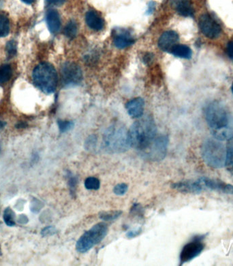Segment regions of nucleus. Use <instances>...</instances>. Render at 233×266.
Returning a JSON list of instances; mask_svg holds the SVG:
<instances>
[{
	"instance_id": "obj_1",
	"label": "nucleus",
	"mask_w": 233,
	"mask_h": 266,
	"mask_svg": "<svg viewBox=\"0 0 233 266\" xmlns=\"http://www.w3.org/2000/svg\"><path fill=\"white\" fill-rule=\"evenodd\" d=\"M204 115L211 133L216 140H232L233 116L225 105L219 101L211 102L206 107Z\"/></svg>"
},
{
	"instance_id": "obj_2",
	"label": "nucleus",
	"mask_w": 233,
	"mask_h": 266,
	"mask_svg": "<svg viewBox=\"0 0 233 266\" xmlns=\"http://www.w3.org/2000/svg\"><path fill=\"white\" fill-rule=\"evenodd\" d=\"M128 133L130 147L138 151H146L156 138L157 128L154 119L146 116L136 121Z\"/></svg>"
},
{
	"instance_id": "obj_3",
	"label": "nucleus",
	"mask_w": 233,
	"mask_h": 266,
	"mask_svg": "<svg viewBox=\"0 0 233 266\" xmlns=\"http://www.w3.org/2000/svg\"><path fill=\"white\" fill-rule=\"evenodd\" d=\"M128 131L121 125H114L106 130L102 138V149L109 153H123L130 147Z\"/></svg>"
},
{
	"instance_id": "obj_4",
	"label": "nucleus",
	"mask_w": 233,
	"mask_h": 266,
	"mask_svg": "<svg viewBox=\"0 0 233 266\" xmlns=\"http://www.w3.org/2000/svg\"><path fill=\"white\" fill-rule=\"evenodd\" d=\"M32 77L35 85L42 92L51 94L56 91L58 77L52 65L47 63L38 65L33 70Z\"/></svg>"
},
{
	"instance_id": "obj_5",
	"label": "nucleus",
	"mask_w": 233,
	"mask_h": 266,
	"mask_svg": "<svg viewBox=\"0 0 233 266\" xmlns=\"http://www.w3.org/2000/svg\"><path fill=\"white\" fill-rule=\"evenodd\" d=\"M220 140L208 139L203 144L201 152L204 161L209 166L221 168L225 166L227 148Z\"/></svg>"
},
{
	"instance_id": "obj_6",
	"label": "nucleus",
	"mask_w": 233,
	"mask_h": 266,
	"mask_svg": "<svg viewBox=\"0 0 233 266\" xmlns=\"http://www.w3.org/2000/svg\"><path fill=\"white\" fill-rule=\"evenodd\" d=\"M109 232V227L105 223H99L84 233L78 239L76 250L80 253H86L105 238Z\"/></svg>"
},
{
	"instance_id": "obj_7",
	"label": "nucleus",
	"mask_w": 233,
	"mask_h": 266,
	"mask_svg": "<svg viewBox=\"0 0 233 266\" xmlns=\"http://www.w3.org/2000/svg\"><path fill=\"white\" fill-rule=\"evenodd\" d=\"M204 236H197L183 246L180 253V265L188 263L199 256L204 251V244L203 242Z\"/></svg>"
},
{
	"instance_id": "obj_8",
	"label": "nucleus",
	"mask_w": 233,
	"mask_h": 266,
	"mask_svg": "<svg viewBox=\"0 0 233 266\" xmlns=\"http://www.w3.org/2000/svg\"><path fill=\"white\" fill-rule=\"evenodd\" d=\"M169 138L166 135L156 137L146 151V158L154 162L161 161L167 156L169 147Z\"/></svg>"
},
{
	"instance_id": "obj_9",
	"label": "nucleus",
	"mask_w": 233,
	"mask_h": 266,
	"mask_svg": "<svg viewBox=\"0 0 233 266\" xmlns=\"http://www.w3.org/2000/svg\"><path fill=\"white\" fill-rule=\"evenodd\" d=\"M61 76L63 86L68 87L78 85L82 81V70L76 63L68 62L61 67Z\"/></svg>"
},
{
	"instance_id": "obj_10",
	"label": "nucleus",
	"mask_w": 233,
	"mask_h": 266,
	"mask_svg": "<svg viewBox=\"0 0 233 266\" xmlns=\"http://www.w3.org/2000/svg\"><path fill=\"white\" fill-rule=\"evenodd\" d=\"M199 27L204 36L211 39L216 38L221 33L220 24L209 14L201 16L199 19Z\"/></svg>"
},
{
	"instance_id": "obj_11",
	"label": "nucleus",
	"mask_w": 233,
	"mask_h": 266,
	"mask_svg": "<svg viewBox=\"0 0 233 266\" xmlns=\"http://www.w3.org/2000/svg\"><path fill=\"white\" fill-rule=\"evenodd\" d=\"M171 187L180 193L188 194H200L207 190L202 177L196 181H185L175 183Z\"/></svg>"
},
{
	"instance_id": "obj_12",
	"label": "nucleus",
	"mask_w": 233,
	"mask_h": 266,
	"mask_svg": "<svg viewBox=\"0 0 233 266\" xmlns=\"http://www.w3.org/2000/svg\"><path fill=\"white\" fill-rule=\"evenodd\" d=\"M203 180L205 185L206 190L211 191L220 192V193L233 195V186L226 184L220 180L210 179V178L203 177Z\"/></svg>"
},
{
	"instance_id": "obj_13",
	"label": "nucleus",
	"mask_w": 233,
	"mask_h": 266,
	"mask_svg": "<svg viewBox=\"0 0 233 266\" xmlns=\"http://www.w3.org/2000/svg\"><path fill=\"white\" fill-rule=\"evenodd\" d=\"M179 41V35L174 31H167L162 34L158 41V46L164 52H170Z\"/></svg>"
},
{
	"instance_id": "obj_14",
	"label": "nucleus",
	"mask_w": 233,
	"mask_h": 266,
	"mask_svg": "<svg viewBox=\"0 0 233 266\" xmlns=\"http://www.w3.org/2000/svg\"><path fill=\"white\" fill-rule=\"evenodd\" d=\"M145 102L141 98H135L127 103L126 110L129 115L134 119H139L144 112Z\"/></svg>"
},
{
	"instance_id": "obj_15",
	"label": "nucleus",
	"mask_w": 233,
	"mask_h": 266,
	"mask_svg": "<svg viewBox=\"0 0 233 266\" xmlns=\"http://www.w3.org/2000/svg\"><path fill=\"white\" fill-rule=\"evenodd\" d=\"M114 41L115 45L119 49H125L131 46L135 42L133 37L128 31L121 30L116 31L114 34Z\"/></svg>"
},
{
	"instance_id": "obj_16",
	"label": "nucleus",
	"mask_w": 233,
	"mask_h": 266,
	"mask_svg": "<svg viewBox=\"0 0 233 266\" xmlns=\"http://www.w3.org/2000/svg\"><path fill=\"white\" fill-rule=\"evenodd\" d=\"M86 23L90 28L95 31H101L104 28V21L95 11H89L86 16Z\"/></svg>"
},
{
	"instance_id": "obj_17",
	"label": "nucleus",
	"mask_w": 233,
	"mask_h": 266,
	"mask_svg": "<svg viewBox=\"0 0 233 266\" xmlns=\"http://www.w3.org/2000/svg\"><path fill=\"white\" fill-rule=\"evenodd\" d=\"M46 20L51 33H56L59 31L61 27V20L58 11L55 10H49L47 12Z\"/></svg>"
},
{
	"instance_id": "obj_18",
	"label": "nucleus",
	"mask_w": 233,
	"mask_h": 266,
	"mask_svg": "<svg viewBox=\"0 0 233 266\" xmlns=\"http://www.w3.org/2000/svg\"><path fill=\"white\" fill-rule=\"evenodd\" d=\"M176 10L183 17H192L194 9L188 0H180L176 3Z\"/></svg>"
},
{
	"instance_id": "obj_19",
	"label": "nucleus",
	"mask_w": 233,
	"mask_h": 266,
	"mask_svg": "<svg viewBox=\"0 0 233 266\" xmlns=\"http://www.w3.org/2000/svg\"><path fill=\"white\" fill-rule=\"evenodd\" d=\"M170 53L176 57L190 59L192 56V50L190 47L184 45H175L171 49Z\"/></svg>"
},
{
	"instance_id": "obj_20",
	"label": "nucleus",
	"mask_w": 233,
	"mask_h": 266,
	"mask_svg": "<svg viewBox=\"0 0 233 266\" xmlns=\"http://www.w3.org/2000/svg\"><path fill=\"white\" fill-rule=\"evenodd\" d=\"M225 167L229 173L233 175V141H230L227 144Z\"/></svg>"
},
{
	"instance_id": "obj_21",
	"label": "nucleus",
	"mask_w": 233,
	"mask_h": 266,
	"mask_svg": "<svg viewBox=\"0 0 233 266\" xmlns=\"http://www.w3.org/2000/svg\"><path fill=\"white\" fill-rule=\"evenodd\" d=\"M67 180H68V186L69 190H70V195L72 197L76 196V193H77V188L78 183V178L77 176L74 175L70 171H67L66 172Z\"/></svg>"
},
{
	"instance_id": "obj_22",
	"label": "nucleus",
	"mask_w": 233,
	"mask_h": 266,
	"mask_svg": "<svg viewBox=\"0 0 233 266\" xmlns=\"http://www.w3.org/2000/svg\"><path fill=\"white\" fill-rule=\"evenodd\" d=\"M122 213V211L118 210L102 211L99 214V217L105 222L114 221L117 220L121 216Z\"/></svg>"
},
{
	"instance_id": "obj_23",
	"label": "nucleus",
	"mask_w": 233,
	"mask_h": 266,
	"mask_svg": "<svg viewBox=\"0 0 233 266\" xmlns=\"http://www.w3.org/2000/svg\"><path fill=\"white\" fill-rule=\"evenodd\" d=\"M12 68L9 65L0 66V84H3L10 80L12 77Z\"/></svg>"
},
{
	"instance_id": "obj_24",
	"label": "nucleus",
	"mask_w": 233,
	"mask_h": 266,
	"mask_svg": "<svg viewBox=\"0 0 233 266\" xmlns=\"http://www.w3.org/2000/svg\"><path fill=\"white\" fill-rule=\"evenodd\" d=\"M9 33V19L5 15H0V37L8 36Z\"/></svg>"
},
{
	"instance_id": "obj_25",
	"label": "nucleus",
	"mask_w": 233,
	"mask_h": 266,
	"mask_svg": "<svg viewBox=\"0 0 233 266\" xmlns=\"http://www.w3.org/2000/svg\"><path fill=\"white\" fill-rule=\"evenodd\" d=\"M3 220L7 226L13 227L15 225V212L11 209L8 207L3 212Z\"/></svg>"
},
{
	"instance_id": "obj_26",
	"label": "nucleus",
	"mask_w": 233,
	"mask_h": 266,
	"mask_svg": "<svg viewBox=\"0 0 233 266\" xmlns=\"http://www.w3.org/2000/svg\"><path fill=\"white\" fill-rule=\"evenodd\" d=\"M78 26L77 23L74 21H70L66 25L64 29V34L69 38H74L77 34Z\"/></svg>"
},
{
	"instance_id": "obj_27",
	"label": "nucleus",
	"mask_w": 233,
	"mask_h": 266,
	"mask_svg": "<svg viewBox=\"0 0 233 266\" xmlns=\"http://www.w3.org/2000/svg\"><path fill=\"white\" fill-rule=\"evenodd\" d=\"M84 185L88 190H98L100 188V181L96 177H90L86 179Z\"/></svg>"
},
{
	"instance_id": "obj_28",
	"label": "nucleus",
	"mask_w": 233,
	"mask_h": 266,
	"mask_svg": "<svg viewBox=\"0 0 233 266\" xmlns=\"http://www.w3.org/2000/svg\"><path fill=\"white\" fill-rule=\"evenodd\" d=\"M97 137L96 135H91L88 137L84 144V148L86 151L89 152H93L95 151L97 147Z\"/></svg>"
},
{
	"instance_id": "obj_29",
	"label": "nucleus",
	"mask_w": 233,
	"mask_h": 266,
	"mask_svg": "<svg viewBox=\"0 0 233 266\" xmlns=\"http://www.w3.org/2000/svg\"><path fill=\"white\" fill-rule=\"evenodd\" d=\"M59 130L61 133H65L71 130L74 127V123L70 121H62L59 120L58 122Z\"/></svg>"
},
{
	"instance_id": "obj_30",
	"label": "nucleus",
	"mask_w": 233,
	"mask_h": 266,
	"mask_svg": "<svg viewBox=\"0 0 233 266\" xmlns=\"http://www.w3.org/2000/svg\"><path fill=\"white\" fill-rule=\"evenodd\" d=\"M17 43L15 40H10L7 43L6 45V51L7 54L10 58L13 57L17 54Z\"/></svg>"
},
{
	"instance_id": "obj_31",
	"label": "nucleus",
	"mask_w": 233,
	"mask_h": 266,
	"mask_svg": "<svg viewBox=\"0 0 233 266\" xmlns=\"http://www.w3.org/2000/svg\"><path fill=\"white\" fill-rule=\"evenodd\" d=\"M128 185L124 184V183H121V184L116 185L114 187V193L117 196H123L128 192Z\"/></svg>"
},
{
	"instance_id": "obj_32",
	"label": "nucleus",
	"mask_w": 233,
	"mask_h": 266,
	"mask_svg": "<svg viewBox=\"0 0 233 266\" xmlns=\"http://www.w3.org/2000/svg\"><path fill=\"white\" fill-rule=\"evenodd\" d=\"M56 233H57V230L54 227L52 226L45 227L41 232V235L42 236L54 235Z\"/></svg>"
},
{
	"instance_id": "obj_33",
	"label": "nucleus",
	"mask_w": 233,
	"mask_h": 266,
	"mask_svg": "<svg viewBox=\"0 0 233 266\" xmlns=\"http://www.w3.org/2000/svg\"><path fill=\"white\" fill-rule=\"evenodd\" d=\"M142 231V229L141 228H138L137 230L129 231L126 233L127 237L129 239L135 238V237H137V236L141 235Z\"/></svg>"
},
{
	"instance_id": "obj_34",
	"label": "nucleus",
	"mask_w": 233,
	"mask_h": 266,
	"mask_svg": "<svg viewBox=\"0 0 233 266\" xmlns=\"http://www.w3.org/2000/svg\"><path fill=\"white\" fill-rule=\"evenodd\" d=\"M227 54L231 59L233 60V41H231L228 44Z\"/></svg>"
},
{
	"instance_id": "obj_35",
	"label": "nucleus",
	"mask_w": 233,
	"mask_h": 266,
	"mask_svg": "<svg viewBox=\"0 0 233 266\" xmlns=\"http://www.w3.org/2000/svg\"><path fill=\"white\" fill-rule=\"evenodd\" d=\"M47 2L49 3H52V4H57L62 1V0H47Z\"/></svg>"
},
{
	"instance_id": "obj_36",
	"label": "nucleus",
	"mask_w": 233,
	"mask_h": 266,
	"mask_svg": "<svg viewBox=\"0 0 233 266\" xmlns=\"http://www.w3.org/2000/svg\"><path fill=\"white\" fill-rule=\"evenodd\" d=\"M24 3H28V4H31L35 0H22Z\"/></svg>"
},
{
	"instance_id": "obj_37",
	"label": "nucleus",
	"mask_w": 233,
	"mask_h": 266,
	"mask_svg": "<svg viewBox=\"0 0 233 266\" xmlns=\"http://www.w3.org/2000/svg\"><path fill=\"white\" fill-rule=\"evenodd\" d=\"M6 126V123L3 122V121H0V130L4 128Z\"/></svg>"
},
{
	"instance_id": "obj_38",
	"label": "nucleus",
	"mask_w": 233,
	"mask_h": 266,
	"mask_svg": "<svg viewBox=\"0 0 233 266\" xmlns=\"http://www.w3.org/2000/svg\"><path fill=\"white\" fill-rule=\"evenodd\" d=\"M232 92L233 93V86H232Z\"/></svg>"
},
{
	"instance_id": "obj_39",
	"label": "nucleus",
	"mask_w": 233,
	"mask_h": 266,
	"mask_svg": "<svg viewBox=\"0 0 233 266\" xmlns=\"http://www.w3.org/2000/svg\"><path fill=\"white\" fill-rule=\"evenodd\" d=\"M0 2H1V0H0Z\"/></svg>"
}]
</instances>
